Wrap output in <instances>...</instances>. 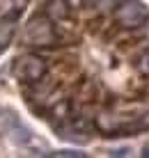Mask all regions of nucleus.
I'll return each instance as SVG.
<instances>
[{
	"mask_svg": "<svg viewBox=\"0 0 149 158\" xmlns=\"http://www.w3.org/2000/svg\"><path fill=\"white\" fill-rule=\"evenodd\" d=\"M30 0H0V55L12 44Z\"/></svg>",
	"mask_w": 149,
	"mask_h": 158,
	"instance_id": "nucleus-1",
	"label": "nucleus"
}]
</instances>
